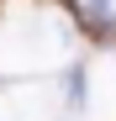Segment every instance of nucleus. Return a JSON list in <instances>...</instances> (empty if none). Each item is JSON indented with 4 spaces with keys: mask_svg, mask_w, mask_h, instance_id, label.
Returning a JSON list of instances; mask_svg holds the SVG:
<instances>
[]
</instances>
